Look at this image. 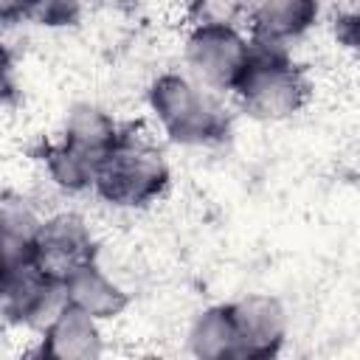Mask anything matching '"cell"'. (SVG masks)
I'll return each instance as SVG.
<instances>
[{
	"label": "cell",
	"instance_id": "10",
	"mask_svg": "<svg viewBox=\"0 0 360 360\" xmlns=\"http://www.w3.org/2000/svg\"><path fill=\"white\" fill-rule=\"evenodd\" d=\"M65 301L84 309L96 321H110L129 307V292L118 287L96 262L73 270L65 281Z\"/></svg>",
	"mask_w": 360,
	"mask_h": 360
},
{
	"label": "cell",
	"instance_id": "5",
	"mask_svg": "<svg viewBox=\"0 0 360 360\" xmlns=\"http://www.w3.org/2000/svg\"><path fill=\"white\" fill-rule=\"evenodd\" d=\"M253 42H248L228 20H202L186 39V62L197 82L214 90H233Z\"/></svg>",
	"mask_w": 360,
	"mask_h": 360
},
{
	"label": "cell",
	"instance_id": "12",
	"mask_svg": "<svg viewBox=\"0 0 360 360\" xmlns=\"http://www.w3.org/2000/svg\"><path fill=\"white\" fill-rule=\"evenodd\" d=\"M191 354L202 360H239V329L233 318V304H214L202 309L188 332Z\"/></svg>",
	"mask_w": 360,
	"mask_h": 360
},
{
	"label": "cell",
	"instance_id": "1",
	"mask_svg": "<svg viewBox=\"0 0 360 360\" xmlns=\"http://www.w3.org/2000/svg\"><path fill=\"white\" fill-rule=\"evenodd\" d=\"M124 129L110 112L96 104L70 107L62 138L39 143V160L45 163L51 180L65 191L93 188L101 163L121 143Z\"/></svg>",
	"mask_w": 360,
	"mask_h": 360
},
{
	"label": "cell",
	"instance_id": "7",
	"mask_svg": "<svg viewBox=\"0 0 360 360\" xmlns=\"http://www.w3.org/2000/svg\"><path fill=\"white\" fill-rule=\"evenodd\" d=\"M96 256L98 245L79 214H56L39 222L34 239V262L53 278L65 281L73 270L96 262Z\"/></svg>",
	"mask_w": 360,
	"mask_h": 360
},
{
	"label": "cell",
	"instance_id": "2",
	"mask_svg": "<svg viewBox=\"0 0 360 360\" xmlns=\"http://www.w3.org/2000/svg\"><path fill=\"white\" fill-rule=\"evenodd\" d=\"M233 93L248 115L281 121L307 104L309 82L304 68L281 48V42L256 39Z\"/></svg>",
	"mask_w": 360,
	"mask_h": 360
},
{
	"label": "cell",
	"instance_id": "15",
	"mask_svg": "<svg viewBox=\"0 0 360 360\" xmlns=\"http://www.w3.org/2000/svg\"><path fill=\"white\" fill-rule=\"evenodd\" d=\"M335 37H338V42L346 51H352L354 56H360V8L346 11V14H340L335 20Z\"/></svg>",
	"mask_w": 360,
	"mask_h": 360
},
{
	"label": "cell",
	"instance_id": "8",
	"mask_svg": "<svg viewBox=\"0 0 360 360\" xmlns=\"http://www.w3.org/2000/svg\"><path fill=\"white\" fill-rule=\"evenodd\" d=\"M233 304L239 329V360H270L287 340V309L276 295L250 292Z\"/></svg>",
	"mask_w": 360,
	"mask_h": 360
},
{
	"label": "cell",
	"instance_id": "18",
	"mask_svg": "<svg viewBox=\"0 0 360 360\" xmlns=\"http://www.w3.org/2000/svg\"><path fill=\"white\" fill-rule=\"evenodd\" d=\"M141 0H93L96 8H104V11H132Z\"/></svg>",
	"mask_w": 360,
	"mask_h": 360
},
{
	"label": "cell",
	"instance_id": "14",
	"mask_svg": "<svg viewBox=\"0 0 360 360\" xmlns=\"http://www.w3.org/2000/svg\"><path fill=\"white\" fill-rule=\"evenodd\" d=\"M79 17H82L79 0H37L31 22L48 28H65V25H76Z\"/></svg>",
	"mask_w": 360,
	"mask_h": 360
},
{
	"label": "cell",
	"instance_id": "9",
	"mask_svg": "<svg viewBox=\"0 0 360 360\" xmlns=\"http://www.w3.org/2000/svg\"><path fill=\"white\" fill-rule=\"evenodd\" d=\"M98 321L73 304H62L42 329L39 357L51 360H96L101 354Z\"/></svg>",
	"mask_w": 360,
	"mask_h": 360
},
{
	"label": "cell",
	"instance_id": "11",
	"mask_svg": "<svg viewBox=\"0 0 360 360\" xmlns=\"http://www.w3.org/2000/svg\"><path fill=\"white\" fill-rule=\"evenodd\" d=\"M318 0H262L253 11V31L264 42H287L307 34L318 20Z\"/></svg>",
	"mask_w": 360,
	"mask_h": 360
},
{
	"label": "cell",
	"instance_id": "17",
	"mask_svg": "<svg viewBox=\"0 0 360 360\" xmlns=\"http://www.w3.org/2000/svg\"><path fill=\"white\" fill-rule=\"evenodd\" d=\"M211 6H217V8H225V11H253L262 0H208Z\"/></svg>",
	"mask_w": 360,
	"mask_h": 360
},
{
	"label": "cell",
	"instance_id": "3",
	"mask_svg": "<svg viewBox=\"0 0 360 360\" xmlns=\"http://www.w3.org/2000/svg\"><path fill=\"white\" fill-rule=\"evenodd\" d=\"M149 107L163 132L183 146L219 143L231 132L225 110L191 79L180 73H160L149 84Z\"/></svg>",
	"mask_w": 360,
	"mask_h": 360
},
{
	"label": "cell",
	"instance_id": "6",
	"mask_svg": "<svg viewBox=\"0 0 360 360\" xmlns=\"http://www.w3.org/2000/svg\"><path fill=\"white\" fill-rule=\"evenodd\" d=\"M3 315L8 323H48L65 304V287L37 262L3 267Z\"/></svg>",
	"mask_w": 360,
	"mask_h": 360
},
{
	"label": "cell",
	"instance_id": "13",
	"mask_svg": "<svg viewBox=\"0 0 360 360\" xmlns=\"http://www.w3.org/2000/svg\"><path fill=\"white\" fill-rule=\"evenodd\" d=\"M39 222L34 211L14 197L3 200L0 208V231H3V267L34 262V239L39 231Z\"/></svg>",
	"mask_w": 360,
	"mask_h": 360
},
{
	"label": "cell",
	"instance_id": "4",
	"mask_svg": "<svg viewBox=\"0 0 360 360\" xmlns=\"http://www.w3.org/2000/svg\"><path fill=\"white\" fill-rule=\"evenodd\" d=\"M169 186V166L158 146L135 135L132 127L124 129L121 143L101 163L93 191L118 208H143L155 202Z\"/></svg>",
	"mask_w": 360,
	"mask_h": 360
},
{
	"label": "cell",
	"instance_id": "16",
	"mask_svg": "<svg viewBox=\"0 0 360 360\" xmlns=\"http://www.w3.org/2000/svg\"><path fill=\"white\" fill-rule=\"evenodd\" d=\"M34 8H37V0H0V20L6 25L31 20L34 17Z\"/></svg>",
	"mask_w": 360,
	"mask_h": 360
}]
</instances>
